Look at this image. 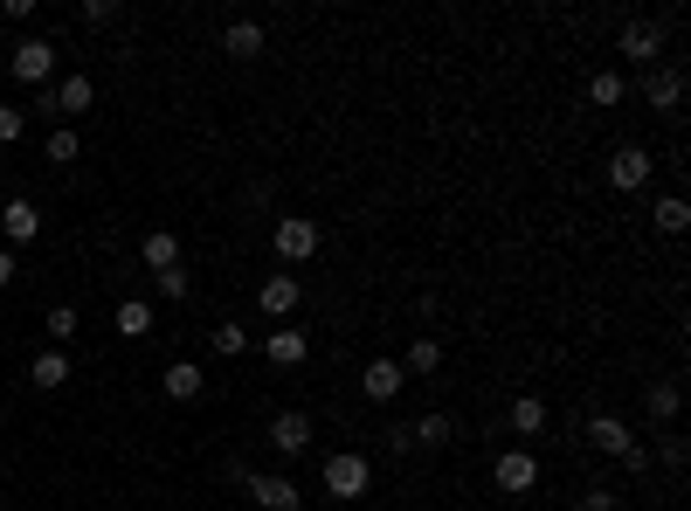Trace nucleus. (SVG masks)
I'll use <instances>...</instances> for the list:
<instances>
[{"mask_svg": "<svg viewBox=\"0 0 691 511\" xmlns=\"http://www.w3.org/2000/svg\"><path fill=\"white\" fill-rule=\"evenodd\" d=\"M249 498H256V511H297L305 490H297L291 477H249Z\"/></svg>", "mask_w": 691, "mask_h": 511, "instance_id": "obj_14", "label": "nucleus"}, {"mask_svg": "<svg viewBox=\"0 0 691 511\" xmlns=\"http://www.w3.org/2000/svg\"><path fill=\"white\" fill-rule=\"evenodd\" d=\"M650 174H657L650 145H615V153H609V187H615V194H643Z\"/></svg>", "mask_w": 691, "mask_h": 511, "instance_id": "obj_6", "label": "nucleus"}, {"mask_svg": "<svg viewBox=\"0 0 691 511\" xmlns=\"http://www.w3.org/2000/svg\"><path fill=\"white\" fill-rule=\"evenodd\" d=\"M22 131H28V111L22 104H0V145H14Z\"/></svg>", "mask_w": 691, "mask_h": 511, "instance_id": "obj_32", "label": "nucleus"}, {"mask_svg": "<svg viewBox=\"0 0 691 511\" xmlns=\"http://www.w3.org/2000/svg\"><path fill=\"white\" fill-rule=\"evenodd\" d=\"M208 346H215L221 359H242V353H249V346H256V338H249V325H235V318H221V325H215V338H208Z\"/></svg>", "mask_w": 691, "mask_h": 511, "instance_id": "obj_24", "label": "nucleus"}, {"mask_svg": "<svg viewBox=\"0 0 691 511\" xmlns=\"http://www.w3.org/2000/svg\"><path fill=\"white\" fill-rule=\"evenodd\" d=\"M581 511H615V490H609V484H594L588 498H581Z\"/></svg>", "mask_w": 691, "mask_h": 511, "instance_id": "obj_33", "label": "nucleus"}, {"mask_svg": "<svg viewBox=\"0 0 691 511\" xmlns=\"http://www.w3.org/2000/svg\"><path fill=\"white\" fill-rule=\"evenodd\" d=\"M637 84H643V104H650V111H664V118L684 104V69H678V63H657V69H643Z\"/></svg>", "mask_w": 691, "mask_h": 511, "instance_id": "obj_8", "label": "nucleus"}, {"mask_svg": "<svg viewBox=\"0 0 691 511\" xmlns=\"http://www.w3.org/2000/svg\"><path fill=\"white\" fill-rule=\"evenodd\" d=\"M264 443L277 449V457H305L311 443H319V422H311L305 408H284V414H270V429H264Z\"/></svg>", "mask_w": 691, "mask_h": 511, "instance_id": "obj_4", "label": "nucleus"}, {"mask_svg": "<svg viewBox=\"0 0 691 511\" xmlns=\"http://www.w3.org/2000/svg\"><path fill=\"white\" fill-rule=\"evenodd\" d=\"M319 484H325V498H367L373 490V457H360V449H332V457L319 463Z\"/></svg>", "mask_w": 691, "mask_h": 511, "instance_id": "obj_1", "label": "nucleus"}, {"mask_svg": "<svg viewBox=\"0 0 691 511\" xmlns=\"http://www.w3.org/2000/svg\"><path fill=\"white\" fill-rule=\"evenodd\" d=\"M629 98V77H623V69H594V77H588V104H623Z\"/></svg>", "mask_w": 691, "mask_h": 511, "instance_id": "obj_22", "label": "nucleus"}, {"mask_svg": "<svg viewBox=\"0 0 691 511\" xmlns=\"http://www.w3.org/2000/svg\"><path fill=\"white\" fill-rule=\"evenodd\" d=\"M159 387H166V401H201V394H208V373H201L194 359H174Z\"/></svg>", "mask_w": 691, "mask_h": 511, "instance_id": "obj_15", "label": "nucleus"}, {"mask_svg": "<svg viewBox=\"0 0 691 511\" xmlns=\"http://www.w3.org/2000/svg\"><path fill=\"white\" fill-rule=\"evenodd\" d=\"M491 477H498L506 498H526V490H539V457L533 449H506V457L491 463Z\"/></svg>", "mask_w": 691, "mask_h": 511, "instance_id": "obj_9", "label": "nucleus"}, {"mask_svg": "<svg viewBox=\"0 0 691 511\" xmlns=\"http://www.w3.org/2000/svg\"><path fill=\"white\" fill-rule=\"evenodd\" d=\"M305 353H311V338L305 332H264V359H270V367H305Z\"/></svg>", "mask_w": 691, "mask_h": 511, "instance_id": "obj_18", "label": "nucleus"}, {"mask_svg": "<svg viewBox=\"0 0 691 511\" xmlns=\"http://www.w3.org/2000/svg\"><path fill=\"white\" fill-rule=\"evenodd\" d=\"M650 221H657V235H684V229H691V207H684L678 194H664V201H657V215H650Z\"/></svg>", "mask_w": 691, "mask_h": 511, "instance_id": "obj_26", "label": "nucleus"}, {"mask_svg": "<svg viewBox=\"0 0 691 511\" xmlns=\"http://www.w3.org/2000/svg\"><path fill=\"white\" fill-rule=\"evenodd\" d=\"M139 256H145V270H153V277L174 270V263H180V235H174V229H153V235L139 242Z\"/></svg>", "mask_w": 691, "mask_h": 511, "instance_id": "obj_21", "label": "nucleus"}, {"mask_svg": "<svg viewBox=\"0 0 691 511\" xmlns=\"http://www.w3.org/2000/svg\"><path fill=\"white\" fill-rule=\"evenodd\" d=\"M615 55H623L637 77H643V69H657L664 63V28L657 22H629L623 35H615Z\"/></svg>", "mask_w": 691, "mask_h": 511, "instance_id": "obj_5", "label": "nucleus"}, {"mask_svg": "<svg viewBox=\"0 0 691 511\" xmlns=\"http://www.w3.org/2000/svg\"><path fill=\"white\" fill-rule=\"evenodd\" d=\"M0 242H8V250L42 242V207H35V201H8V207H0Z\"/></svg>", "mask_w": 691, "mask_h": 511, "instance_id": "obj_11", "label": "nucleus"}, {"mask_svg": "<svg viewBox=\"0 0 691 511\" xmlns=\"http://www.w3.org/2000/svg\"><path fill=\"white\" fill-rule=\"evenodd\" d=\"M8 77H14V84H35V90H49L55 77H63V55H55L49 35H28V42L8 55Z\"/></svg>", "mask_w": 691, "mask_h": 511, "instance_id": "obj_2", "label": "nucleus"}, {"mask_svg": "<svg viewBox=\"0 0 691 511\" xmlns=\"http://www.w3.org/2000/svg\"><path fill=\"white\" fill-rule=\"evenodd\" d=\"M42 338H49V346H69V338H77V305H55L49 325H42Z\"/></svg>", "mask_w": 691, "mask_h": 511, "instance_id": "obj_28", "label": "nucleus"}, {"mask_svg": "<svg viewBox=\"0 0 691 511\" xmlns=\"http://www.w3.org/2000/svg\"><path fill=\"white\" fill-rule=\"evenodd\" d=\"M221 55L256 63V55H264V22H229V28H221Z\"/></svg>", "mask_w": 691, "mask_h": 511, "instance_id": "obj_17", "label": "nucleus"}, {"mask_svg": "<svg viewBox=\"0 0 691 511\" xmlns=\"http://www.w3.org/2000/svg\"><path fill=\"white\" fill-rule=\"evenodd\" d=\"M90 104H98V77H55L42 90V111H55V118H84Z\"/></svg>", "mask_w": 691, "mask_h": 511, "instance_id": "obj_7", "label": "nucleus"}, {"mask_svg": "<svg viewBox=\"0 0 691 511\" xmlns=\"http://www.w3.org/2000/svg\"><path fill=\"white\" fill-rule=\"evenodd\" d=\"M450 435H457V422L443 408H428V414L408 422V443H415V449H450Z\"/></svg>", "mask_w": 691, "mask_h": 511, "instance_id": "obj_16", "label": "nucleus"}, {"mask_svg": "<svg viewBox=\"0 0 691 511\" xmlns=\"http://www.w3.org/2000/svg\"><path fill=\"white\" fill-rule=\"evenodd\" d=\"M153 291L166 297V305H180V297L194 291V270H187V263H174V270H159V277H153Z\"/></svg>", "mask_w": 691, "mask_h": 511, "instance_id": "obj_27", "label": "nucleus"}, {"mask_svg": "<svg viewBox=\"0 0 691 511\" xmlns=\"http://www.w3.org/2000/svg\"><path fill=\"white\" fill-rule=\"evenodd\" d=\"M319 221H305V215H277L270 221V250L277 256H284V263H311V256H319Z\"/></svg>", "mask_w": 691, "mask_h": 511, "instance_id": "obj_3", "label": "nucleus"}, {"mask_svg": "<svg viewBox=\"0 0 691 511\" xmlns=\"http://www.w3.org/2000/svg\"><path fill=\"white\" fill-rule=\"evenodd\" d=\"M42 153H49V166H69V159L84 153V139H77V131H69V125H63V131H49V145H42Z\"/></svg>", "mask_w": 691, "mask_h": 511, "instance_id": "obj_29", "label": "nucleus"}, {"mask_svg": "<svg viewBox=\"0 0 691 511\" xmlns=\"http://www.w3.org/2000/svg\"><path fill=\"white\" fill-rule=\"evenodd\" d=\"M643 401H650V414H657V422H678V387H670V381L643 387Z\"/></svg>", "mask_w": 691, "mask_h": 511, "instance_id": "obj_30", "label": "nucleus"}, {"mask_svg": "<svg viewBox=\"0 0 691 511\" xmlns=\"http://www.w3.org/2000/svg\"><path fill=\"white\" fill-rule=\"evenodd\" d=\"M28 381L42 387V394L69 387V353H63V346H42V353H35V367H28Z\"/></svg>", "mask_w": 691, "mask_h": 511, "instance_id": "obj_19", "label": "nucleus"}, {"mask_svg": "<svg viewBox=\"0 0 691 511\" xmlns=\"http://www.w3.org/2000/svg\"><path fill=\"white\" fill-rule=\"evenodd\" d=\"M547 429V401H539V394H519L512 401V435H539Z\"/></svg>", "mask_w": 691, "mask_h": 511, "instance_id": "obj_25", "label": "nucleus"}, {"mask_svg": "<svg viewBox=\"0 0 691 511\" xmlns=\"http://www.w3.org/2000/svg\"><path fill=\"white\" fill-rule=\"evenodd\" d=\"M443 367V338L436 332H415L408 338V353H401V373H436Z\"/></svg>", "mask_w": 691, "mask_h": 511, "instance_id": "obj_20", "label": "nucleus"}, {"mask_svg": "<svg viewBox=\"0 0 691 511\" xmlns=\"http://www.w3.org/2000/svg\"><path fill=\"white\" fill-rule=\"evenodd\" d=\"M588 443L602 449V457H615V463H623L629 449H637V435H629V422H623V414H588Z\"/></svg>", "mask_w": 691, "mask_h": 511, "instance_id": "obj_13", "label": "nucleus"}, {"mask_svg": "<svg viewBox=\"0 0 691 511\" xmlns=\"http://www.w3.org/2000/svg\"><path fill=\"white\" fill-rule=\"evenodd\" d=\"M360 387H367V401H373V408H387V401H401V387H408V373H401V359H387V353H373V359H367V373H360Z\"/></svg>", "mask_w": 691, "mask_h": 511, "instance_id": "obj_10", "label": "nucleus"}, {"mask_svg": "<svg viewBox=\"0 0 691 511\" xmlns=\"http://www.w3.org/2000/svg\"><path fill=\"white\" fill-rule=\"evenodd\" d=\"M77 22H84V28H104V22H118V0H84V8H77Z\"/></svg>", "mask_w": 691, "mask_h": 511, "instance_id": "obj_31", "label": "nucleus"}, {"mask_svg": "<svg viewBox=\"0 0 691 511\" xmlns=\"http://www.w3.org/2000/svg\"><path fill=\"white\" fill-rule=\"evenodd\" d=\"M111 325H118V338H145V332H153V305H145V297H125Z\"/></svg>", "mask_w": 691, "mask_h": 511, "instance_id": "obj_23", "label": "nucleus"}, {"mask_svg": "<svg viewBox=\"0 0 691 511\" xmlns=\"http://www.w3.org/2000/svg\"><path fill=\"white\" fill-rule=\"evenodd\" d=\"M8 283H14V250L0 242V291H8Z\"/></svg>", "mask_w": 691, "mask_h": 511, "instance_id": "obj_34", "label": "nucleus"}, {"mask_svg": "<svg viewBox=\"0 0 691 511\" xmlns=\"http://www.w3.org/2000/svg\"><path fill=\"white\" fill-rule=\"evenodd\" d=\"M297 305H305V283H297V277L277 270V277L256 283V311H264V318H291Z\"/></svg>", "mask_w": 691, "mask_h": 511, "instance_id": "obj_12", "label": "nucleus"}]
</instances>
